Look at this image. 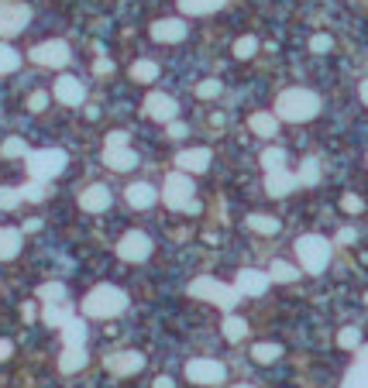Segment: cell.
<instances>
[{
  "label": "cell",
  "instance_id": "f5cc1de1",
  "mask_svg": "<svg viewBox=\"0 0 368 388\" xmlns=\"http://www.w3.org/2000/svg\"><path fill=\"white\" fill-rule=\"evenodd\" d=\"M355 354H358V364H368V344H362Z\"/></svg>",
  "mask_w": 368,
  "mask_h": 388
},
{
  "label": "cell",
  "instance_id": "8d00e7d4",
  "mask_svg": "<svg viewBox=\"0 0 368 388\" xmlns=\"http://www.w3.org/2000/svg\"><path fill=\"white\" fill-rule=\"evenodd\" d=\"M262 165H265V172H272V169H286V152H283V148H265Z\"/></svg>",
  "mask_w": 368,
  "mask_h": 388
},
{
  "label": "cell",
  "instance_id": "7402d4cb",
  "mask_svg": "<svg viewBox=\"0 0 368 388\" xmlns=\"http://www.w3.org/2000/svg\"><path fill=\"white\" fill-rule=\"evenodd\" d=\"M18 251H21V231H14V227H0V261L18 258Z\"/></svg>",
  "mask_w": 368,
  "mask_h": 388
},
{
  "label": "cell",
  "instance_id": "681fc988",
  "mask_svg": "<svg viewBox=\"0 0 368 388\" xmlns=\"http://www.w3.org/2000/svg\"><path fill=\"white\" fill-rule=\"evenodd\" d=\"M11 354H14V344L11 340H0V361H7Z\"/></svg>",
  "mask_w": 368,
  "mask_h": 388
},
{
  "label": "cell",
  "instance_id": "f35d334b",
  "mask_svg": "<svg viewBox=\"0 0 368 388\" xmlns=\"http://www.w3.org/2000/svg\"><path fill=\"white\" fill-rule=\"evenodd\" d=\"M21 66V55L14 52L11 45H0V73H14Z\"/></svg>",
  "mask_w": 368,
  "mask_h": 388
},
{
  "label": "cell",
  "instance_id": "ab89813d",
  "mask_svg": "<svg viewBox=\"0 0 368 388\" xmlns=\"http://www.w3.org/2000/svg\"><path fill=\"white\" fill-rule=\"evenodd\" d=\"M0 155H4V158H25L28 155V145L21 141V138H7V141H4V148H0Z\"/></svg>",
  "mask_w": 368,
  "mask_h": 388
},
{
  "label": "cell",
  "instance_id": "83f0119b",
  "mask_svg": "<svg viewBox=\"0 0 368 388\" xmlns=\"http://www.w3.org/2000/svg\"><path fill=\"white\" fill-rule=\"evenodd\" d=\"M38 299L42 303H66L69 299V289L62 282H45V285H38Z\"/></svg>",
  "mask_w": 368,
  "mask_h": 388
},
{
  "label": "cell",
  "instance_id": "603a6c76",
  "mask_svg": "<svg viewBox=\"0 0 368 388\" xmlns=\"http://www.w3.org/2000/svg\"><path fill=\"white\" fill-rule=\"evenodd\" d=\"M86 361H90V358H86L83 347H66L62 358H59V371H62V375H76L79 368H86Z\"/></svg>",
  "mask_w": 368,
  "mask_h": 388
},
{
  "label": "cell",
  "instance_id": "ffe728a7",
  "mask_svg": "<svg viewBox=\"0 0 368 388\" xmlns=\"http://www.w3.org/2000/svg\"><path fill=\"white\" fill-rule=\"evenodd\" d=\"M152 38H155V42H183L186 25L179 18H162V21L152 25Z\"/></svg>",
  "mask_w": 368,
  "mask_h": 388
},
{
  "label": "cell",
  "instance_id": "ee69618b",
  "mask_svg": "<svg viewBox=\"0 0 368 388\" xmlns=\"http://www.w3.org/2000/svg\"><path fill=\"white\" fill-rule=\"evenodd\" d=\"M341 210H344V213H362V210H365V200H362V196H355V193H348V196L341 200Z\"/></svg>",
  "mask_w": 368,
  "mask_h": 388
},
{
  "label": "cell",
  "instance_id": "3957f363",
  "mask_svg": "<svg viewBox=\"0 0 368 388\" xmlns=\"http://www.w3.org/2000/svg\"><path fill=\"white\" fill-rule=\"evenodd\" d=\"M292 248H296V258L303 265V272H310V275L327 272L331 255H334V244H331L327 237H320V234H303V237H296Z\"/></svg>",
  "mask_w": 368,
  "mask_h": 388
},
{
  "label": "cell",
  "instance_id": "52a82bcc",
  "mask_svg": "<svg viewBox=\"0 0 368 388\" xmlns=\"http://www.w3.org/2000/svg\"><path fill=\"white\" fill-rule=\"evenodd\" d=\"M186 378L193 385H220L227 378V368L220 361H210V358H196V361L186 364Z\"/></svg>",
  "mask_w": 368,
  "mask_h": 388
},
{
  "label": "cell",
  "instance_id": "d4e9b609",
  "mask_svg": "<svg viewBox=\"0 0 368 388\" xmlns=\"http://www.w3.org/2000/svg\"><path fill=\"white\" fill-rule=\"evenodd\" d=\"M69 316H73V306H69V299H66V303H45V310H42V320H45L49 327H62Z\"/></svg>",
  "mask_w": 368,
  "mask_h": 388
},
{
  "label": "cell",
  "instance_id": "d6986e66",
  "mask_svg": "<svg viewBox=\"0 0 368 388\" xmlns=\"http://www.w3.org/2000/svg\"><path fill=\"white\" fill-rule=\"evenodd\" d=\"M124 200H128L134 210H148L158 200V189L152 182H131V186L124 189Z\"/></svg>",
  "mask_w": 368,
  "mask_h": 388
},
{
  "label": "cell",
  "instance_id": "816d5d0a",
  "mask_svg": "<svg viewBox=\"0 0 368 388\" xmlns=\"http://www.w3.org/2000/svg\"><path fill=\"white\" fill-rule=\"evenodd\" d=\"M21 316H25V320H35V316H38V310H35L31 303H25V306H21Z\"/></svg>",
  "mask_w": 368,
  "mask_h": 388
},
{
  "label": "cell",
  "instance_id": "c3c4849f",
  "mask_svg": "<svg viewBox=\"0 0 368 388\" xmlns=\"http://www.w3.org/2000/svg\"><path fill=\"white\" fill-rule=\"evenodd\" d=\"M93 73H100V76H110V73H114V62H110V59H97V62H93Z\"/></svg>",
  "mask_w": 368,
  "mask_h": 388
},
{
  "label": "cell",
  "instance_id": "8fae6325",
  "mask_svg": "<svg viewBox=\"0 0 368 388\" xmlns=\"http://www.w3.org/2000/svg\"><path fill=\"white\" fill-rule=\"evenodd\" d=\"M268 285L272 282H268L265 272H259V268H241V272H237L235 289H237V296H265Z\"/></svg>",
  "mask_w": 368,
  "mask_h": 388
},
{
  "label": "cell",
  "instance_id": "ac0fdd59",
  "mask_svg": "<svg viewBox=\"0 0 368 388\" xmlns=\"http://www.w3.org/2000/svg\"><path fill=\"white\" fill-rule=\"evenodd\" d=\"M79 207L86 210V213H104L107 207H110V189L107 186H90V189H83L79 193Z\"/></svg>",
  "mask_w": 368,
  "mask_h": 388
},
{
  "label": "cell",
  "instance_id": "277c9868",
  "mask_svg": "<svg viewBox=\"0 0 368 388\" xmlns=\"http://www.w3.org/2000/svg\"><path fill=\"white\" fill-rule=\"evenodd\" d=\"M189 296L193 299H203V303H213V306H220V310H235L237 303H241V296H237L235 285H224L217 282V279H196V282H189Z\"/></svg>",
  "mask_w": 368,
  "mask_h": 388
},
{
  "label": "cell",
  "instance_id": "74e56055",
  "mask_svg": "<svg viewBox=\"0 0 368 388\" xmlns=\"http://www.w3.org/2000/svg\"><path fill=\"white\" fill-rule=\"evenodd\" d=\"M21 200H25V196H21L18 186H0V210H14Z\"/></svg>",
  "mask_w": 368,
  "mask_h": 388
},
{
  "label": "cell",
  "instance_id": "4316f807",
  "mask_svg": "<svg viewBox=\"0 0 368 388\" xmlns=\"http://www.w3.org/2000/svg\"><path fill=\"white\" fill-rule=\"evenodd\" d=\"M227 0H179L183 14H213L217 7H224Z\"/></svg>",
  "mask_w": 368,
  "mask_h": 388
},
{
  "label": "cell",
  "instance_id": "836d02e7",
  "mask_svg": "<svg viewBox=\"0 0 368 388\" xmlns=\"http://www.w3.org/2000/svg\"><path fill=\"white\" fill-rule=\"evenodd\" d=\"M338 347L341 351H358L362 347V330L358 327H344L341 334H338Z\"/></svg>",
  "mask_w": 368,
  "mask_h": 388
},
{
  "label": "cell",
  "instance_id": "7c38bea8",
  "mask_svg": "<svg viewBox=\"0 0 368 388\" xmlns=\"http://www.w3.org/2000/svg\"><path fill=\"white\" fill-rule=\"evenodd\" d=\"M145 114H148L152 121H162V124H169V121H176V114H179V104H176L169 93H152V97L145 100Z\"/></svg>",
  "mask_w": 368,
  "mask_h": 388
},
{
  "label": "cell",
  "instance_id": "7dc6e473",
  "mask_svg": "<svg viewBox=\"0 0 368 388\" xmlns=\"http://www.w3.org/2000/svg\"><path fill=\"white\" fill-rule=\"evenodd\" d=\"M114 145H128V134L124 131H110L107 134V148H114Z\"/></svg>",
  "mask_w": 368,
  "mask_h": 388
},
{
  "label": "cell",
  "instance_id": "e575fe53",
  "mask_svg": "<svg viewBox=\"0 0 368 388\" xmlns=\"http://www.w3.org/2000/svg\"><path fill=\"white\" fill-rule=\"evenodd\" d=\"M21 196H25L28 203H42V200L49 196V189H45V182H42V179H31V182L21 186Z\"/></svg>",
  "mask_w": 368,
  "mask_h": 388
},
{
  "label": "cell",
  "instance_id": "6da1fadb",
  "mask_svg": "<svg viewBox=\"0 0 368 388\" xmlns=\"http://www.w3.org/2000/svg\"><path fill=\"white\" fill-rule=\"evenodd\" d=\"M316 114H320V97L303 86H292L286 93H279V100H275V117L290 121V124H307Z\"/></svg>",
  "mask_w": 368,
  "mask_h": 388
},
{
  "label": "cell",
  "instance_id": "9a60e30c",
  "mask_svg": "<svg viewBox=\"0 0 368 388\" xmlns=\"http://www.w3.org/2000/svg\"><path fill=\"white\" fill-rule=\"evenodd\" d=\"M176 165L186 176H196V172H207L210 169V148H189V152H179L176 155Z\"/></svg>",
  "mask_w": 368,
  "mask_h": 388
},
{
  "label": "cell",
  "instance_id": "5b68a950",
  "mask_svg": "<svg viewBox=\"0 0 368 388\" xmlns=\"http://www.w3.org/2000/svg\"><path fill=\"white\" fill-rule=\"evenodd\" d=\"M25 162H28L31 179L52 182L55 176H62V172H66V162H69V155H66L62 148H42V152H28Z\"/></svg>",
  "mask_w": 368,
  "mask_h": 388
},
{
  "label": "cell",
  "instance_id": "94428289",
  "mask_svg": "<svg viewBox=\"0 0 368 388\" xmlns=\"http://www.w3.org/2000/svg\"><path fill=\"white\" fill-rule=\"evenodd\" d=\"M365 162H368V158H365Z\"/></svg>",
  "mask_w": 368,
  "mask_h": 388
},
{
  "label": "cell",
  "instance_id": "f907efd6",
  "mask_svg": "<svg viewBox=\"0 0 368 388\" xmlns=\"http://www.w3.org/2000/svg\"><path fill=\"white\" fill-rule=\"evenodd\" d=\"M183 134H186V128L179 121H169V138H183Z\"/></svg>",
  "mask_w": 368,
  "mask_h": 388
},
{
  "label": "cell",
  "instance_id": "1f68e13d",
  "mask_svg": "<svg viewBox=\"0 0 368 388\" xmlns=\"http://www.w3.org/2000/svg\"><path fill=\"white\" fill-rule=\"evenodd\" d=\"M296 182H299V186H316V182H320V162H316V158H303Z\"/></svg>",
  "mask_w": 368,
  "mask_h": 388
},
{
  "label": "cell",
  "instance_id": "b9f144b4",
  "mask_svg": "<svg viewBox=\"0 0 368 388\" xmlns=\"http://www.w3.org/2000/svg\"><path fill=\"white\" fill-rule=\"evenodd\" d=\"M331 49H334V38H331V35H314V38H310V52L327 55Z\"/></svg>",
  "mask_w": 368,
  "mask_h": 388
},
{
  "label": "cell",
  "instance_id": "9f6ffc18",
  "mask_svg": "<svg viewBox=\"0 0 368 388\" xmlns=\"http://www.w3.org/2000/svg\"><path fill=\"white\" fill-rule=\"evenodd\" d=\"M186 213H200V210H203V207H200V203H196V200H189V203H186Z\"/></svg>",
  "mask_w": 368,
  "mask_h": 388
},
{
  "label": "cell",
  "instance_id": "cb8c5ba5",
  "mask_svg": "<svg viewBox=\"0 0 368 388\" xmlns=\"http://www.w3.org/2000/svg\"><path fill=\"white\" fill-rule=\"evenodd\" d=\"M248 128L255 131L259 138H272V134H279V117L275 114H251Z\"/></svg>",
  "mask_w": 368,
  "mask_h": 388
},
{
  "label": "cell",
  "instance_id": "91938a15",
  "mask_svg": "<svg viewBox=\"0 0 368 388\" xmlns=\"http://www.w3.org/2000/svg\"><path fill=\"white\" fill-rule=\"evenodd\" d=\"M365 306H368V292H365Z\"/></svg>",
  "mask_w": 368,
  "mask_h": 388
},
{
  "label": "cell",
  "instance_id": "2e32d148",
  "mask_svg": "<svg viewBox=\"0 0 368 388\" xmlns=\"http://www.w3.org/2000/svg\"><path fill=\"white\" fill-rule=\"evenodd\" d=\"M296 186H299V182H296V176H292V172H286V169H272V172L265 176V193H268V196H275V200L290 196Z\"/></svg>",
  "mask_w": 368,
  "mask_h": 388
},
{
  "label": "cell",
  "instance_id": "f546056e",
  "mask_svg": "<svg viewBox=\"0 0 368 388\" xmlns=\"http://www.w3.org/2000/svg\"><path fill=\"white\" fill-rule=\"evenodd\" d=\"M341 388H368V364H351L348 368V375H344Z\"/></svg>",
  "mask_w": 368,
  "mask_h": 388
},
{
  "label": "cell",
  "instance_id": "44dd1931",
  "mask_svg": "<svg viewBox=\"0 0 368 388\" xmlns=\"http://www.w3.org/2000/svg\"><path fill=\"white\" fill-rule=\"evenodd\" d=\"M59 330H62V344H66V347H83V344H86V323L76 320V316H69Z\"/></svg>",
  "mask_w": 368,
  "mask_h": 388
},
{
  "label": "cell",
  "instance_id": "9c48e42d",
  "mask_svg": "<svg viewBox=\"0 0 368 388\" xmlns=\"http://www.w3.org/2000/svg\"><path fill=\"white\" fill-rule=\"evenodd\" d=\"M28 21H31V11H28L25 4H14V0H0V35H4V38H14V35H21Z\"/></svg>",
  "mask_w": 368,
  "mask_h": 388
},
{
  "label": "cell",
  "instance_id": "4dcf8cb0",
  "mask_svg": "<svg viewBox=\"0 0 368 388\" xmlns=\"http://www.w3.org/2000/svg\"><path fill=\"white\" fill-rule=\"evenodd\" d=\"M251 358L259 364H272L283 358V347H279V344H255V347H251Z\"/></svg>",
  "mask_w": 368,
  "mask_h": 388
},
{
  "label": "cell",
  "instance_id": "680465c9",
  "mask_svg": "<svg viewBox=\"0 0 368 388\" xmlns=\"http://www.w3.org/2000/svg\"><path fill=\"white\" fill-rule=\"evenodd\" d=\"M235 388H255V385H235Z\"/></svg>",
  "mask_w": 368,
  "mask_h": 388
},
{
  "label": "cell",
  "instance_id": "60d3db41",
  "mask_svg": "<svg viewBox=\"0 0 368 388\" xmlns=\"http://www.w3.org/2000/svg\"><path fill=\"white\" fill-rule=\"evenodd\" d=\"M255 52H259V38L244 35V38H237V42H235V55H237V59H251Z\"/></svg>",
  "mask_w": 368,
  "mask_h": 388
},
{
  "label": "cell",
  "instance_id": "f1b7e54d",
  "mask_svg": "<svg viewBox=\"0 0 368 388\" xmlns=\"http://www.w3.org/2000/svg\"><path fill=\"white\" fill-rule=\"evenodd\" d=\"M248 227L272 237V234H279V227H283V224H279L275 217H268V213H251V217H248Z\"/></svg>",
  "mask_w": 368,
  "mask_h": 388
},
{
  "label": "cell",
  "instance_id": "ba28073f",
  "mask_svg": "<svg viewBox=\"0 0 368 388\" xmlns=\"http://www.w3.org/2000/svg\"><path fill=\"white\" fill-rule=\"evenodd\" d=\"M193 179L186 176V172H172L169 179H165V186H162V200H165V207L172 210H183L189 200H193Z\"/></svg>",
  "mask_w": 368,
  "mask_h": 388
},
{
  "label": "cell",
  "instance_id": "4fadbf2b",
  "mask_svg": "<svg viewBox=\"0 0 368 388\" xmlns=\"http://www.w3.org/2000/svg\"><path fill=\"white\" fill-rule=\"evenodd\" d=\"M141 368H145V354H138V351L107 354V371H114V375H138Z\"/></svg>",
  "mask_w": 368,
  "mask_h": 388
},
{
  "label": "cell",
  "instance_id": "d590c367",
  "mask_svg": "<svg viewBox=\"0 0 368 388\" xmlns=\"http://www.w3.org/2000/svg\"><path fill=\"white\" fill-rule=\"evenodd\" d=\"M244 334H248V323H244V320H237V316H227V320H224V337H227L231 344L244 340Z\"/></svg>",
  "mask_w": 368,
  "mask_h": 388
},
{
  "label": "cell",
  "instance_id": "e0dca14e",
  "mask_svg": "<svg viewBox=\"0 0 368 388\" xmlns=\"http://www.w3.org/2000/svg\"><path fill=\"white\" fill-rule=\"evenodd\" d=\"M104 162H107V169H114V172H131L134 165H138V155H134L128 145H114V148H104Z\"/></svg>",
  "mask_w": 368,
  "mask_h": 388
},
{
  "label": "cell",
  "instance_id": "484cf974",
  "mask_svg": "<svg viewBox=\"0 0 368 388\" xmlns=\"http://www.w3.org/2000/svg\"><path fill=\"white\" fill-rule=\"evenodd\" d=\"M268 275V282H283V285H290L299 279V268L296 265H290V261H272V268L265 272Z\"/></svg>",
  "mask_w": 368,
  "mask_h": 388
},
{
  "label": "cell",
  "instance_id": "8992f818",
  "mask_svg": "<svg viewBox=\"0 0 368 388\" xmlns=\"http://www.w3.org/2000/svg\"><path fill=\"white\" fill-rule=\"evenodd\" d=\"M117 258L131 261V265H141V261L152 258V237L141 231H128L121 241H117Z\"/></svg>",
  "mask_w": 368,
  "mask_h": 388
},
{
  "label": "cell",
  "instance_id": "f6af8a7d",
  "mask_svg": "<svg viewBox=\"0 0 368 388\" xmlns=\"http://www.w3.org/2000/svg\"><path fill=\"white\" fill-rule=\"evenodd\" d=\"M45 104H49V93H45V90H38V93H31L28 110H31V114H42V110H45Z\"/></svg>",
  "mask_w": 368,
  "mask_h": 388
},
{
  "label": "cell",
  "instance_id": "7bdbcfd3",
  "mask_svg": "<svg viewBox=\"0 0 368 388\" xmlns=\"http://www.w3.org/2000/svg\"><path fill=\"white\" fill-rule=\"evenodd\" d=\"M196 97H203V100H213V97H220V83H217V79H203V83L196 86Z\"/></svg>",
  "mask_w": 368,
  "mask_h": 388
},
{
  "label": "cell",
  "instance_id": "bcb514c9",
  "mask_svg": "<svg viewBox=\"0 0 368 388\" xmlns=\"http://www.w3.org/2000/svg\"><path fill=\"white\" fill-rule=\"evenodd\" d=\"M355 241H358V231H355V227H341L338 237H334V244H355Z\"/></svg>",
  "mask_w": 368,
  "mask_h": 388
},
{
  "label": "cell",
  "instance_id": "5bb4252c",
  "mask_svg": "<svg viewBox=\"0 0 368 388\" xmlns=\"http://www.w3.org/2000/svg\"><path fill=\"white\" fill-rule=\"evenodd\" d=\"M55 100L66 104V107H79L86 100V86H83L76 76H62L55 83Z\"/></svg>",
  "mask_w": 368,
  "mask_h": 388
},
{
  "label": "cell",
  "instance_id": "7a4b0ae2",
  "mask_svg": "<svg viewBox=\"0 0 368 388\" xmlns=\"http://www.w3.org/2000/svg\"><path fill=\"white\" fill-rule=\"evenodd\" d=\"M124 310H128V292L107 282L90 289L86 299H83V313L93 316V320H110V316H121Z\"/></svg>",
  "mask_w": 368,
  "mask_h": 388
},
{
  "label": "cell",
  "instance_id": "11a10c76",
  "mask_svg": "<svg viewBox=\"0 0 368 388\" xmlns=\"http://www.w3.org/2000/svg\"><path fill=\"white\" fill-rule=\"evenodd\" d=\"M152 388H176V385H172V378H155V385Z\"/></svg>",
  "mask_w": 368,
  "mask_h": 388
},
{
  "label": "cell",
  "instance_id": "30bf717a",
  "mask_svg": "<svg viewBox=\"0 0 368 388\" xmlns=\"http://www.w3.org/2000/svg\"><path fill=\"white\" fill-rule=\"evenodd\" d=\"M69 59H73V52H69V45H66V42H42V45H35V49H31V62H35V66L62 69Z\"/></svg>",
  "mask_w": 368,
  "mask_h": 388
},
{
  "label": "cell",
  "instance_id": "6f0895ef",
  "mask_svg": "<svg viewBox=\"0 0 368 388\" xmlns=\"http://www.w3.org/2000/svg\"><path fill=\"white\" fill-rule=\"evenodd\" d=\"M358 93H362V100H365V107H368V79L362 83V90H358Z\"/></svg>",
  "mask_w": 368,
  "mask_h": 388
},
{
  "label": "cell",
  "instance_id": "db71d44e",
  "mask_svg": "<svg viewBox=\"0 0 368 388\" xmlns=\"http://www.w3.org/2000/svg\"><path fill=\"white\" fill-rule=\"evenodd\" d=\"M25 231H28V234H35V231H42V220H28V224H25Z\"/></svg>",
  "mask_w": 368,
  "mask_h": 388
},
{
  "label": "cell",
  "instance_id": "d6a6232c",
  "mask_svg": "<svg viewBox=\"0 0 368 388\" xmlns=\"http://www.w3.org/2000/svg\"><path fill=\"white\" fill-rule=\"evenodd\" d=\"M131 79L134 83H152V79H158V66L148 62V59H141V62L131 66Z\"/></svg>",
  "mask_w": 368,
  "mask_h": 388
}]
</instances>
